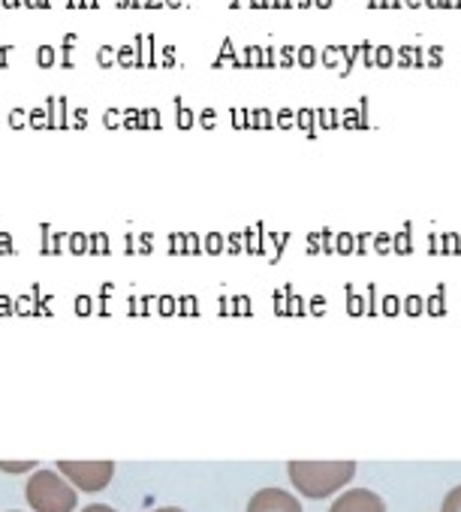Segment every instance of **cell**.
<instances>
[{"label":"cell","instance_id":"12","mask_svg":"<svg viewBox=\"0 0 461 512\" xmlns=\"http://www.w3.org/2000/svg\"><path fill=\"white\" fill-rule=\"evenodd\" d=\"M404 4H407V7H413V10H416V7H422V4H425V0H404Z\"/></svg>","mask_w":461,"mask_h":512},{"label":"cell","instance_id":"4","mask_svg":"<svg viewBox=\"0 0 461 512\" xmlns=\"http://www.w3.org/2000/svg\"><path fill=\"white\" fill-rule=\"evenodd\" d=\"M248 512H302V503L287 488L266 485V488H260V491L251 494Z\"/></svg>","mask_w":461,"mask_h":512},{"label":"cell","instance_id":"3","mask_svg":"<svg viewBox=\"0 0 461 512\" xmlns=\"http://www.w3.org/2000/svg\"><path fill=\"white\" fill-rule=\"evenodd\" d=\"M58 473L76 488V491H103L112 476H115V461L109 458H94V461H73V458H64L58 461Z\"/></svg>","mask_w":461,"mask_h":512},{"label":"cell","instance_id":"5","mask_svg":"<svg viewBox=\"0 0 461 512\" xmlns=\"http://www.w3.org/2000/svg\"><path fill=\"white\" fill-rule=\"evenodd\" d=\"M329 512H386V503L371 488H350L332 503Z\"/></svg>","mask_w":461,"mask_h":512},{"label":"cell","instance_id":"2","mask_svg":"<svg viewBox=\"0 0 461 512\" xmlns=\"http://www.w3.org/2000/svg\"><path fill=\"white\" fill-rule=\"evenodd\" d=\"M28 506L34 512H76L79 491L58 470H34L25 485Z\"/></svg>","mask_w":461,"mask_h":512},{"label":"cell","instance_id":"9","mask_svg":"<svg viewBox=\"0 0 461 512\" xmlns=\"http://www.w3.org/2000/svg\"><path fill=\"white\" fill-rule=\"evenodd\" d=\"M82 512H118V509H112L109 503H91V506H85Z\"/></svg>","mask_w":461,"mask_h":512},{"label":"cell","instance_id":"1","mask_svg":"<svg viewBox=\"0 0 461 512\" xmlns=\"http://www.w3.org/2000/svg\"><path fill=\"white\" fill-rule=\"evenodd\" d=\"M290 482L299 488V494L320 500L335 491H341L353 476H356V461H290L287 464Z\"/></svg>","mask_w":461,"mask_h":512},{"label":"cell","instance_id":"10","mask_svg":"<svg viewBox=\"0 0 461 512\" xmlns=\"http://www.w3.org/2000/svg\"><path fill=\"white\" fill-rule=\"evenodd\" d=\"M425 4H428L431 10H440V7H446V0H425Z\"/></svg>","mask_w":461,"mask_h":512},{"label":"cell","instance_id":"6","mask_svg":"<svg viewBox=\"0 0 461 512\" xmlns=\"http://www.w3.org/2000/svg\"><path fill=\"white\" fill-rule=\"evenodd\" d=\"M0 470H7V473H34L37 461H0Z\"/></svg>","mask_w":461,"mask_h":512},{"label":"cell","instance_id":"7","mask_svg":"<svg viewBox=\"0 0 461 512\" xmlns=\"http://www.w3.org/2000/svg\"><path fill=\"white\" fill-rule=\"evenodd\" d=\"M440 512H461V485H455V488L443 497Z\"/></svg>","mask_w":461,"mask_h":512},{"label":"cell","instance_id":"11","mask_svg":"<svg viewBox=\"0 0 461 512\" xmlns=\"http://www.w3.org/2000/svg\"><path fill=\"white\" fill-rule=\"evenodd\" d=\"M154 512H184V509H178V506H160V509H154Z\"/></svg>","mask_w":461,"mask_h":512},{"label":"cell","instance_id":"13","mask_svg":"<svg viewBox=\"0 0 461 512\" xmlns=\"http://www.w3.org/2000/svg\"><path fill=\"white\" fill-rule=\"evenodd\" d=\"M317 4H320V7H332V0H317Z\"/></svg>","mask_w":461,"mask_h":512},{"label":"cell","instance_id":"8","mask_svg":"<svg viewBox=\"0 0 461 512\" xmlns=\"http://www.w3.org/2000/svg\"><path fill=\"white\" fill-rule=\"evenodd\" d=\"M118 52H121V64H124V67H130V64H133V58H136V43H124Z\"/></svg>","mask_w":461,"mask_h":512},{"label":"cell","instance_id":"14","mask_svg":"<svg viewBox=\"0 0 461 512\" xmlns=\"http://www.w3.org/2000/svg\"><path fill=\"white\" fill-rule=\"evenodd\" d=\"M10 512H19V509H10Z\"/></svg>","mask_w":461,"mask_h":512}]
</instances>
